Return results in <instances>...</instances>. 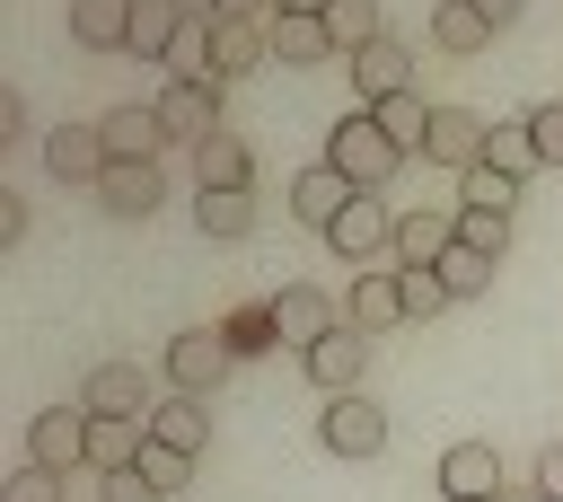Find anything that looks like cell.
Segmentation results:
<instances>
[{"mask_svg":"<svg viewBox=\"0 0 563 502\" xmlns=\"http://www.w3.org/2000/svg\"><path fill=\"white\" fill-rule=\"evenodd\" d=\"M519 9H528V0H475V18H484V26H493V35H501V26H510V18H519Z\"/></svg>","mask_w":563,"mask_h":502,"instance_id":"43","label":"cell"},{"mask_svg":"<svg viewBox=\"0 0 563 502\" xmlns=\"http://www.w3.org/2000/svg\"><path fill=\"white\" fill-rule=\"evenodd\" d=\"M273 9H282V18H325L334 0H273Z\"/></svg>","mask_w":563,"mask_h":502,"instance_id":"44","label":"cell"},{"mask_svg":"<svg viewBox=\"0 0 563 502\" xmlns=\"http://www.w3.org/2000/svg\"><path fill=\"white\" fill-rule=\"evenodd\" d=\"M255 62H273V26L264 18H211V88L246 79Z\"/></svg>","mask_w":563,"mask_h":502,"instance_id":"11","label":"cell"},{"mask_svg":"<svg viewBox=\"0 0 563 502\" xmlns=\"http://www.w3.org/2000/svg\"><path fill=\"white\" fill-rule=\"evenodd\" d=\"M18 132H26V97H18V88H0V150H9Z\"/></svg>","mask_w":563,"mask_h":502,"instance_id":"42","label":"cell"},{"mask_svg":"<svg viewBox=\"0 0 563 502\" xmlns=\"http://www.w3.org/2000/svg\"><path fill=\"white\" fill-rule=\"evenodd\" d=\"M132 467H141L158 493H176V484L194 476V458H185V449H158V440H141V458H132Z\"/></svg>","mask_w":563,"mask_h":502,"instance_id":"35","label":"cell"},{"mask_svg":"<svg viewBox=\"0 0 563 502\" xmlns=\"http://www.w3.org/2000/svg\"><path fill=\"white\" fill-rule=\"evenodd\" d=\"M0 502H62V476H53V467H35V458H26V467H18V476H9V484H0Z\"/></svg>","mask_w":563,"mask_h":502,"instance_id":"36","label":"cell"},{"mask_svg":"<svg viewBox=\"0 0 563 502\" xmlns=\"http://www.w3.org/2000/svg\"><path fill=\"white\" fill-rule=\"evenodd\" d=\"M150 106H158L167 141H185V150H202V141H211V132L229 123V114H220V88H211V79H167V88H158Z\"/></svg>","mask_w":563,"mask_h":502,"instance_id":"5","label":"cell"},{"mask_svg":"<svg viewBox=\"0 0 563 502\" xmlns=\"http://www.w3.org/2000/svg\"><path fill=\"white\" fill-rule=\"evenodd\" d=\"M176 9H185L194 26H211V18H220V0H176Z\"/></svg>","mask_w":563,"mask_h":502,"instance_id":"46","label":"cell"},{"mask_svg":"<svg viewBox=\"0 0 563 502\" xmlns=\"http://www.w3.org/2000/svg\"><path fill=\"white\" fill-rule=\"evenodd\" d=\"M493 44V26L475 18V0H440L431 9V53H449V62H475Z\"/></svg>","mask_w":563,"mask_h":502,"instance_id":"24","label":"cell"},{"mask_svg":"<svg viewBox=\"0 0 563 502\" xmlns=\"http://www.w3.org/2000/svg\"><path fill=\"white\" fill-rule=\"evenodd\" d=\"M150 440H158V449H185V458H202V449H211V405H202V396H158V414H150Z\"/></svg>","mask_w":563,"mask_h":502,"instance_id":"18","label":"cell"},{"mask_svg":"<svg viewBox=\"0 0 563 502\" xmlns=\"http://www.w3.org/2000/svg\"><path fill=\"white\" fill-rule=\"evenodd\" d=\"M325 167H334V176H343L352 194H378V185H387V176L405 167V150H396L387 132H378V114H369V106H352V114H343V123L325 132Z\"/></svg>","mask_w":563,"mask_h":502,"instance_id":"1","label":"cell"},{"mask_svg":"<svg viewBox=\"0 0 563 502\" xmlns=\"http://www.w3.org/2000/svg\"><path fill=\"white\" fill-rule=\"evenodd\" d=\"M440 502H501V449L493 440H449L440 449Z\"/></svg>","mask_w":563,"mask_h":502,"instance_id":"10","label":"cell"},{"mask_svg":"<svg viewBox=\"0 0 563 502\" xmlns=\"http://www.w3.org/2000/svg\"><path fill=\"white\" fill-rule=\"evenodd\" d=\"M405 88H413V44L378 35V44L352 53V106H378V97H405Z\"/></svg>","mask_w":563,"mask_h":502,"instance_id":"12","label":"cell"},{"mask_svg":"<svg viewBox=\"0 0 563 502\" xmlns=\"http://www.w3.org/2000/svg\"><path fill=\"white\" fill-rule=\"evenodd\" d=\"M176 35H185V9L176 0H132V44H123L132 62H167Z\"/></svg>","mask_w":563,"mask_h":502,"instance_id":"25","label":"cell"},{"mask_svg":"<svg viewBox=\"0 0 563 502\" xmlns=\"http://www.w3.org/2000/svg\"><path fill=\"white\" fill-rule=\"evenodd\" d=\"M457 247H475V255H510V211H493V203H457Z\"/></svg>","mask_w":563,"mask_h":502,"instance_id":"31","label":"cell"},{"mask_svg":"<svg viewBox=\"0 0 563 502\" xmlns=\"http://www.w3.org/2000/svg\"><path fill=\"white\" fill-rule=\"evenodd\" d=\"M97 502H167L141 467H114V476H97Z\"/></svg>","mask_w":563,"mask_h":502,"instance_id":"38","label":"cell"},{"mask_svg":"<svg viewBox=\"0 0 563 502\" xmlns=\"http://www.w3.org/2000/svg\"><path fill=\"white\" fill-rule=\"evenodd\" d=\"M44 176L97 194V176H106V141H97V123H53V132H44Z\"/></svg>","mask_w":563,"mask_h":502,"instance_id":"13","label":"cell"},{"mask_svg":"<svg viewBox=\"0 0 563 502\" xmlns=\"http://www.w3.org/2000/svg\"><path fill=\"white\" fill-rule=\"evenodd\" d=\"M158 194H167L158 159H106V176H97V203H106L114 220H150V211H158Z\"/></svg>","mask_w":563,"mask_h":502,"instance_id":"14","label":"cell"},{"mask_svg":"<svg viewBox=\"0 0 563 502\" xmlns=\"http://www.w3.org/2000/svg\"><path fill=\"white\" fill-rule=\"evenodd\" d=\"M194 229L202 238H246L255 229V194L246 185H202L194 194Z\"/></svg>","mask_w":563,"mask_h":502,"instance_id":"23","label":"cell"},{"mask_svg":"<svg viewBox=\"0 0 563 502\" xmlns=\"http://www.w3.org/2000/svg\"><path fill=\"white\" fill-rule=\"evenodd\" d=\"M220 18H273V0H220Z\"/></svg>","mask_w":563,"mask_h":502,"instance_id":"45","label":"cell"},{"mask_svg":"<svg viewBox=\"0 0 563 502\" xmlns=\"http://www.w3.org/2000/svg\"><path fill=\"white\" fill-rule=\"evenodd\" d=\"M457 203H493V211H510V203H519V185H510V176H501V167L484 159V167L466 176V194H457Z\"/></svg>","mask_w":563,"mask_h":502,"instance_id":"37","label":"cell"},{"mask_svg":"<svg viewBox=\"0 0 563 502\" xmlns=\"http://www.w3.org/2000/svg\"><path fill=\"white\" fill-rule=\"evenodd\" d=\"M343 203H352V185H343L325 159L290 176V220H308V229H334V211H343Z\"/></svg>","mask_w":563,"mask_h":502,"instance_id":"20","label":"cell"},{"mask_svg":"<svg viewBox=\"0 0 563 502\" xmlns=\"http://www.w3.org/2000/svg\"><path fill=\"white\" fill-rule=\"evenodd\" d=\"M299 370H308V388H325V396H361V379H369V335L334 326V335H317V343L299 352Z\"/></svg>","mask_w":563,"mask_h":502,"instance_id":"7","label":"cell"},{"mask_svg":"<svg viewBox=\"0 0 563 502\" xmlns=\"http://www.w3.org/2000/svg\"><path fill=\"white\" fill-rule=\"evenodd\" d=\"M501 502H545V493L537 484H501Z\"/></svg>","mask_w":563,"mask_h":502,"instance_id":"47","label":"cell"},{"mask_svg":"<svg viewBox=\"0 0 563 502\" xmlns=\"http://www.w3.org/2000/svg\"><path fill=\"white\" fill-rule=\"evenodd\" d=\"M369 114H378V132H387L405 159H422V141H431V97H413V88H405V97H378Z\"/></svg>","mask_w":563,"mask_h":502,"instance_id":"26","label":"cell"},{"mask_svg":"<svg viewBox=\"0 0 563 502\" xmlns=\"http://www.w3.org/2000/svg\"><path fill=\"white\" fill-rule=\"evenodd\" d=\"M97 141H106V159H158L167 150V123H158V106H106L97 114Z\"/></svg>","mask_w":563,"mask_h":502,"instance_id":"17","label":"cell"},{"mask_svg":"<svg viewBox=\"0 0 563 502\" xmlns=\"http://www.w3.org/2000/svg\"><path fill=\"white\" fill-rule=\"evenodd\" d=\"M141 440H150V423H114V414H88V467H97V476L132 467V458H141Z\"/></svg>","mask_w":563,"mask_h":502,"instance_id":"27","label":"cell"},{"mask_svg":"<svg viewBox=\"0 0 563 502\" xmlns=\"http://www.w3.org/2000/svg\"><path fill=\"white\" fill-rule=\"evenodd\" d=\"M79 405H88V414H114V423H150V414H158L141 361H97V370L79 379Z\"/></svg>","mask_w":563,"mask_h":502,"instance_id":"4","label":"cell"},{"mask_svg":"<svg viewBox=\"0 0 563 502\" xmlns=\"http://www.w3.org/2000/svg\"><path fill=\"white\" fill-rule=\"evenodd\" d=\"M343 326H352V335H387V326H405V282H396V273H352V291H343Z\"/></svg>","mask_w":563,"mask_h":502,"instance_id":"15","label":"cell"},{"mask_svg":"<svg viewBox=\"0 0 563 502\" xmlns=\"http://www.w3.org/2000/svg\"><path fill=\"white\" fill-rule=\"evenodd\" d=\"M528 132H537L545 167H563V97H554V106H537V114H528Z\"/></svg>","mask_w":563,"mask_h":502,"instance_id":"39","label":"cell"},{"mask_svg":"<svg viewBox=\"0 0 563 502\" xmlns=\"http://www.w3.org/2000/svg\"><path fill=\"white\" fill-rule=\"evenodd\" d=\"M431 273H440V282H449V299H484V291H493V273H501V264H493V255H475V247H449V255H440V264H431Z\"/></svg>","mask_w":563,"mask_h":502,"instance_id":"33","label":"cell"},{"mask_svg":"<svg viewBox=\"0 0 563 502\" xmlns=\"http://www.w3.org/2000/svg\"><path fill=\"white\" fill-rule=\"evenodd\" d=\"M194 176H202V185H255V159H246V141L220 123V132L194 150Z\"/></svg>","mask_w":563,"mask_h":502,"instance_id":"29","label":"cell"},{"mask_svg":"<svg viewBox=\"0 0 563 502\" xmlns=\"http://www.w3.org/2000/svg\"><path fill=\"white\" fill-rule=\"evenodd\" d=\"M325 247H334L343 264H369V255H396V211H387L378 194H352V203L334 211V229H325Z\"/></svg>","mask_w":563,"mask_h":502,"instance_id":"6","label":"cell"},{"mask_svg":"<svg viewBox=\"0 0 563 502\" xmlns=\"http://www.w3.org/2000/svg\"><path fill=\"white\" fill-rule=\"evenodd\" d=\"M264 26H273V62H290V70H308V62H343L334 35H325V18H282V9H273Z\"/></svg>","mask_w":563,"mask_h":502,"instance_id":"22","label":"cell"},{"mask_svg":"<svg viewBox=\"0 0 563 502\" xmlns=\"http://www.w3.org/2000/svg\"><path fill=\"white\" fill-rule=\"evenodd\" d=\"M18 238H26V194L9 185V194H0V247H18Z\"/></svg>","mask_w":563,"mask_h":502,"instance_id":"41","label":"cell"},{"mask_svg":"<svg viewBox=\"0 0 563 502\" xmlns=\"http://www.w3.org/2000/svg\"><path fill=\"white\" fill-rule=\"evenodd\" d=\"M229 335H167V352H158V370H167V396H220V379H229Z\"/></svg>","mask_w":563,"mask_h":502,"instance_id":"2","label":"cell"},{"mask_svg":"<svg viewBox=\"0 0 563 502\" xmlns=\"http://www.w3.org/2000/svg\"><path fill=\"white\" fill-rule=\"evenodd\" d=\"M70 44L79 53H123L132 44V0H70Z\"/></svg>","mask_w":563,"mask_h":502,"instance_id":"19","label":"cell"},{"mask_svg":"<svg viewBox=\"0 0 563 502\" xmlns=\"http://www.w3.org/2000/svg\"><path fill=\"white\" fill-rule=\"evenodd\" d=\"M220 335H229V352H238V361H255V352H273V343H282V317H273V299H255V308H229V317H220Z\"/></svg>","mask_w":563,"mask_h":502,"instance_id":"30","label":"cell"},{"mask_svg":"<svg viewBox=\"0 0 563 502\" xmlns=\"http://www.w3.org/2000/svg\"><path fill=\"white\" fill-rule=\"evenodd\" d=\"M396 282H405V317H440L449 308V282L431 264H396Z\"/></svg>","mask_w":563,"mask_h":502,"instance_id":"34","label":"cell"},{"mask_svg":"<svg viewBox=\"0 0 563 502\" xmlns=\"http://www.w3.org/2000/svg\"><path fill=\"white\" fill-rule=\"evenodd\" d=\"M273 317H282V343H317V335H334L343 326V299H325L317 282H290V291H273Z\"/></svg>","mask_w":563,"mask_h":502,"instance_id":"16","label":"cell"},{"mask_svg":"<svg viewBox=\"0 0 563 502\" xmlns=\"http://www.w3.org/2000/svg\"><path fill=\"white\" fill-rule=\"evenodd\" d=\"M422 159L449 167V176H475V167L493 159V123H484L475 106H431V141H422Z\"/></svg>","mask_w":563,"mask_h":502,"instance_id":"3","label":"cell"},{"mask_svg":"<svg viewBox=\"0 0 563 502\" xmlns=\"http://www.w3.org/2000/svg\"><path fill=\"white\" fill-rule=\"evenodd\" d=\"M493 167H501L510 185H528V176L545 167V150H537V132H528V114H501V123H493Z\"/></svg>","mask_w":563,"mask_h":502,"instance_id":"28","label":"cell"},{"mask_svg":"<svg viewBox=\"0 0 563 502\" xmlns=\"http://www.w3.org/2000/svg\"><path fill=\"white\" fill-rule=\"evenodd\" d=\"M457 247V211H396V264H440Z\"/></svg>","mask_w":563,"mask_h":502,"instance_id":"21","label":"cell"},{"mask_svg":"<svg viewBox=\"0 0 563 502\" xmlns=\"http://www.w3.org/2000/svg\"><path fill=\"white\" fill-rule=\"evenodd\" d=\"M528 484H537L545 502H563V440H545V449H537V476H528Z\"/></svg>","mask_w":563,"mask_h":502,"instance_id":"40","label":"cell"},{"mask_svg":"<svg viewBox=\"0 0 563 502\" xmlns=\"http://www.w3.org/2000/svg\"><path fill=\"white\" fill-rule=\"evenodd\" d=\"M26 458L53 467V476H79L88 467V405H44L26 423Z\"/></svg>","mask_w":563,"mask_h":502,"instance_id":"8","label":"cell"},{"mask_svg":"<svg viewBox=\"0 0 563 502\" xmlns=\"http://www.w3.org/2000/svg\"><path fill=\"white\" fill-rule=\"evenodd\" d=\"M317 440H325L334 458H378V449H387V405H369V396H325Z\"/></svg>","mask_w":563,"mask_h":502,"instance_id":"9","label":"cell"},{"mask_svg":"<svg viewBox=\"0 0 563 502\" xmlns=\"http://www.w3.org/2000/svg\"><path fill=\"white\" fill-rule=\"evenodd\" d=\"M325 35H334V53L352 62L361 44H378V35H387V26H378V0H334V9H325Z\"/></svg>","mask_w":563,"mask_h":502,"instance_id":"32","label":"cell"}]
</instances>
